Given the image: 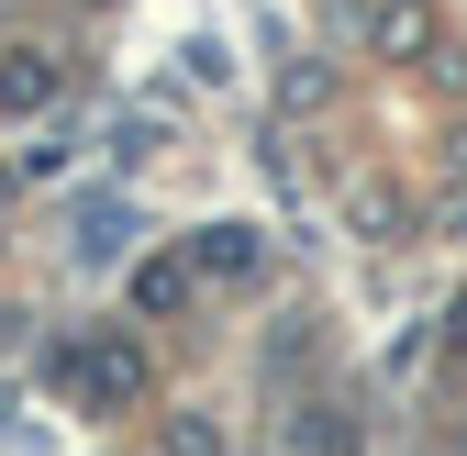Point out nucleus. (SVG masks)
Returning a JSON list of instances; mask_svg holds the SVG:
<instances>
[{
  "label": "nucleus",
  "mask_w": 467,
  "mask_h": 456,
  "mask_svg": "<svg viewBox=\"0 0 467 456\" xmlns=\"http://www.w3.org/2000/svg\"><path fill=\"white\" fill-rule=\"evenodd\" d=\"M45 389H67V401H89V412H123L145 389V357L123 346V334H78V346L45 357Z\"/></svg>",
  "instance_id": "nucleus-1"
},
{
  "label": "nucleus",
  "mask_w": 467,
  "mask_h": 456,
  "mask_svg": "<svg viewBox=\"0 0 467 456\" xmlns=\"http://www.w3.org/2000/svg\"><path fill=\"white\" fill-rule=\"evenodd\" d=\"M67 234H78V267H111V256L134 245V212H123V201H78Z\"/></svg>",
  "instance_id": "nucleus-2"
},
{
  "label": "nucleus",
  "mask_w": 467,
  "mask_h": 456,
  "mask_svg": "<svg viewBox=\"0 0 467 456\" xmlns=\"http://www.w3.org/2000/svg\"><path fill=\"white\" fill-rule=\"evenodd\" d=\"M190 301H201V267H190V245L134 267V312H190Z\"/></svg>",
  "instance_id": "nucleus-3"
},
{
  "label": "nucleus",
  "mask_w": 467,
  "mask_h": 456,
  "mask_svg": "<svg viewBox=\"0 0 467 456\" xmlns=\"http://www.w3.org/2000/svg\"><path fill=\"white\" fill-rule=\"evenodd\" d=\"M190 267H201V278H245V267H256V234H245V223H212V234L190 245Z\"/></svg>",
  "instance_id": "nucleus-4"
},
{
  "label": "nucleus",
  "mask_w": 467,
  "mask_h": 456,
  "mask_svg": "<svg viewBox=\"0 0 467 456\" xmlns=\"http://www.w3.org/2000/svg\"><path fill=\"white\" fill-rule=\"evenodd\" d=\"M34 100H56V67L45 56H12V67H0V111H34Z\"/></svg>",
  "instance_id": "nucleus-5"
}]
</instances>
